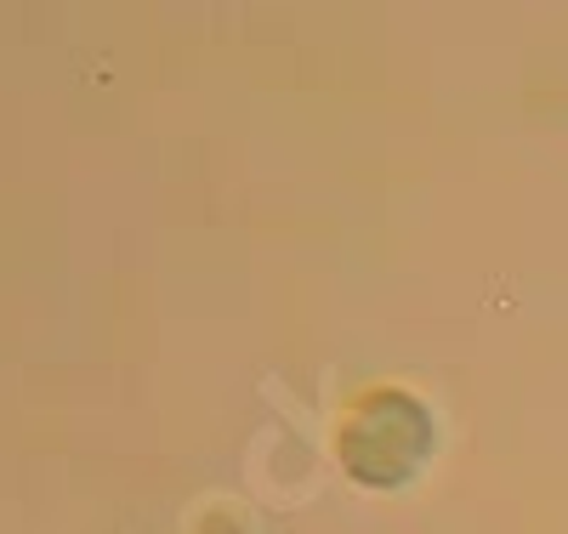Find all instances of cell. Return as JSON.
<instances>
[{
	"label": "cell",
	"instance_id": "cell-1",
	"mask_svg": "<svg viewBox=\"0 0 568 534\" xmlns=\"http://www.w3.org/2000/svg\"><path fill=\"white\" fill-rule=\"evenodd\" d=\"M438 450V421L404 386H369L336 426V461L364 490H404Z\"/></svg>",
	"mask_w": 568,
	"mask_h": 534
}]
</instances>
